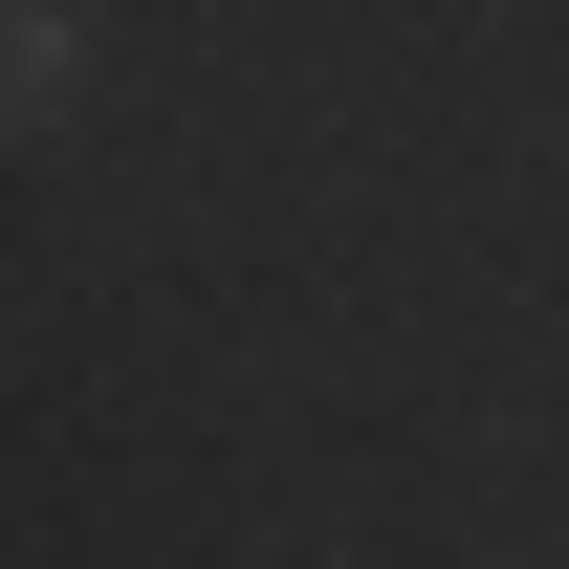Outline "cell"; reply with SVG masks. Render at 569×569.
I'll list each match as a JSON object with an SVG mask.
<instances>
[{"label":"cell","mask_w":569,"mask_h":569,"mask_svg":"<svg viewBox=\"0 0 569 569\" xmlns=\"http://www.w3.org/2000/svg\"><path fill=\"white\" fill-rule=\"evenodd\" d=\"M67 88H88V22H67V0H0V153L67 132Z\"/></svg>","instance_id":"1"}]
</instances>
